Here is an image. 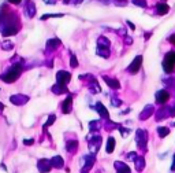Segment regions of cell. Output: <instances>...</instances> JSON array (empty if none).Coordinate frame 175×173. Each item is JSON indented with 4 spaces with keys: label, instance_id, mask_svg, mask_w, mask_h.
Masks as SVG:
<instances>
[{
    "label": "cell",
    "instance_id": "22",
    "mask_svg": "<svg viewBox=\"0 0 175 173\" xmlns=\"http://www.w3.org/2000/svg\"><path fill=\"white\" fill-rule=\"evenodd\" d=\"M110 40L106 39L104 36H101L97 39V47H104V48H110Z\"/></svg>",
    "mask_w": 175,
    "mask_h": 173
},
{
    "label": "cell",
    "instance_id": "3",
    "mask_svg": "<svg viewBox=\"0 0 175 173\" xmlns=\"http://www.w3.org/2000/svg\"><path fill=\"white\" fill-rule=\"evenodd\" d=\"M10 100H11V103L15 106H22V105H26V103L29 102V96L22 95V93H17V95H11V96H10Z\"/></svg>",
    "mask_w": 175,
    "mask_h": 173
},
{
    "label": "cell",
    "instance_id": "10",
    "mask_svg": "<svg viewBox=\"0 0 175 173\" xmlns=\"http://www.w3.org/2000/svg\"><path fill=\"white\" fill-rule=\"evenodd\" d=\"M71 110H73V98L67 96L66 100H63L62 103V111L64 114H69V113H71Z\"/></svg>",
    "mask_w": 175,
    "mask_h": 173
},
{
    "label": "cell",
    "instance_id": "15",
    "mask_svg": "<svg viewBox=\"0 0 175 173\" xmlns=\"http://www.w3.org/2000/svg\"><path fill=\"white\" fill-rule=\"evenodd\" d=\"M103 78H104V81L107 82V85L110 86V88H112V89H118L119 86H120L119 81L115 80V78H111V77H108V76H104Z\"/></svg>",
    "mask_w": 175,
    "mask_h": 173
},
{
    "label": "cell",
    "instance_id": "7",
    "mask_svg": "<svg viewBox=\"0 0 175 173\" xmlns=\"http://www.w3.org/2000/svg\"><path fill=\"white\" fill-rule=\"evenodd\" d=\"M37 168H38V172L40 173H48L52 169V164H51L49 159L43 158V159H40L37 162Z\"/></svg>",
    "mask_w": 175,
    "mask_h": 173
},
{
    "label": "cell",
    "instance_id": "29",
    "mask_svg": "<svg viewBox=\"0 0 175 173\" xmlns=\"http://www.w3.org/2000/svg\"><path fill=\"white\" fill-rule=\"evenodd\" d=\"M89 128H90L92 132H94V130H97L100 128V122H99V121H92V122L89 124Z\"/></svg>",
    "mask_w": 175,
    "mask_h": 173
},
{
    "label": "cell",
    "instance_id": "43",
    "mask_svg": "<svg viewBox=\"0 0 175 173\" xmlns=\"http://www.w3.org/2000/svg\"><path fill=\"white\" fill-rule=\"evenodd\" d=\"M3 109H4V106H3L1 103H0V110H3Z\"/></svg>",
    "mask_w": 175,
    "mask_h": 173
},
{
    "label": "cell",
    "instance_id": "17",
    "mask_svg": "<svg viewBox=\"0 0 175 173\" xmlns=\"http://www.w3.org/2000/svg\"><path fill=\"white\" fill-rule=\"evenodd\" d=\"M77 148H78V142L77 140H69V142L66 143V150L69 153H75Z\"/></svg>",
    "mask_w": 175,
    "mask_h": 173
},
{
    "label": "cell",
    "instance_id": "40",
    "mask_svg": "<svg viewBox=\"0 0 175 173\" xmlns=\"http://www.w3.org/2000/svg\"><path fill=\"white\" fill-rule=\"evenodd\" d=\"M112 105L114 106H119V105H120V102H118V99H114V100H112Z\"/></svg>",
    "mask_w": 175,
    "mask_h": 173
},
{
    "label": "cell",
    "instance_id": "26",
    "mask_svg": "<svg viewBox=\"0 0 175 173\" xmlns=\"http://www.w3.org/2000/svg\"><path fill=\"white\" fill-rule=\"evenodd\" d=\"M1 48L4 49V51H10V49L14 48V43L13 41H8V40H7V41H3V43H1Z\"/></svg>",
    "mask_w": 175,
    "mask_h": 173
},
{
    "label": "cell",
    "instance_id": "11",
    "mask_svg": "<svg viewBox=\"0 0 175 173\" xmlns=\"http://www.w3.org/2000/svg\"><path fill=\"white\" fill-rule=\"evenodd\" d=\"M60 45V40L59 39H51L47 41V48H45V52H51L53 49H56L57 47Z\"/></svg>",
    "mask_w": 175,
    "mask_h": 173
},
{
    "label": "cell",
    "instance_id": "34",
    "mask_svg": "<svg viewBox=\"0 0 175 173\" xmlns=\"http://www.w3.org/2000/svg\"><path fill=\"white\" fill-rule=\"evenodd\" d=\"M157 132H159V135L162 136H166L167 135V132H168V129H167V128H159V129H157Z\"/></svg>",
    "mask_w": 175,
    "mask_h": 173
},
{
    "label": "cell",
    "instance_id": "38",
    "mask_svg": "<svg viewBox=\"0 0 175 173\" xmlns=\"http://www.w3.org/2000/svg\"><path fill=\"white\" fill-rule=\"evenodd\" d=\"M126 24H127V25H129V28H130V29H133V30H134V29H136V26H134V25H133V24H131V22H130V21H127V22H126Z\"/></svg>",
    "mask_w": 175,
    "mask_h": 173
},
{
    "label": "cell",
    "instance_id": "16",
    "mask_svg": "<svg viewBox=\"0 0 175 173\" xmlns=\"http://www.w3.org/2000/svg\"><path fill=\"white\" fill-rule=\"evenodd\" d=\"M115 168H116V172L118 173H130V168L127 166V165H125L123 162L116 161L115 162Z\"/></svg>",
    "mask_w": 175,
    "mask_h": 173
},
{
    "label": "cell",
    "instance_id": "31",
    "mask_svg": "<svg viewBox=\"0 0 175 173\" xmlns=\"http://www.w3.org/2000/svg\"><path fill=\"white\" fill-rule=\"evenodd\" d=\"M70 65H71V68H78V59H77L75 55H71V58H70Z\"/></svg>",
    "mask_w": 175,
    "mask_h": 173
},
{
    "label": "cell",
    "instance_id": "4",
    "mask_svg": "<svg viewBox=\"0 0 175 173\" xmlns=\"http://www.w3.org/2000/svg\"><path fill=\"white\" fill-rule=\"evenodd\" d=\"M71 80V74L66 70H59L56 73V82L59 84H63V85H67Z\"/></svg>",
    "mask_w": 175,
    "mask_h": 173
},
{
    "label": "cell",
    "instance_id": "12",
    "mask_svg": "<svg viewBox=\"0 0 175 173\" xmlns=\"http://www.w3.org/2000/svg\"><path fill=\"white\" fill-rule=\"evenodd\" d=\"M51 164H52V168H56V169H62L64 166V161L60 155H55V157H52V159H51Z\"/></svg>",
    "mask_w": 175,
    "mask_h": 173
},
{
    "label": "cell",
    "instance_id": "36",
    "mask_svg": "<svg viewBox=\"0 0 175 173\" xmlns=\"http://www.w3.org/2000/svg\"><path fill=\"white\" fill-rule=\"evenodd\" d=\"M33 142H34L33 139H25V140H23V143H25L26 146H30V144H33Z\"/></svg>",
    "mask_w": 175,
    "mask_h": 173
},
{
    "label": "cell",
    "instance_id": "42",
    "mask_svg": "<svg viewBox=\"0 0 175 173\" xmlns=\"http://www.w3.org/2000/svg\"><path fill=\"white\" fill-rule=\"evenodd\" d=\"M170 41H172V43H175V36H172V37H170Z\"/></svg>",
    "mask_w": 175,
    "mask_h": 173
},
{
    "label": "cell",
    "instance_id": "32",
    "mask_svg": "<svg viewBox=\"0 0 175 173\" xmlns=\"http://www.w3.org/2000/svg\"><path fill=\"white\" fill-rule=\"evenodd\" d=\"M150 110H152V107H150V106H148V107H146V109L144 110V113H142L140 117H141V118H146L148 116H150V113H152Z\"/></svg>",
    "mask_w": 175,
    "mask_h": 173
},
{
    "label": "cell",
    "instance_id": "6",
    "mask_svg": "<svg viewBox=\"0 0 175 173\" xmlns=\"http://www.w3.org/2000/svg\"><path fill=\"white\" fill-rule=\"evenodd\" d=\"M94 161H96V157H94V154L85 155V157H83V165H82V172H88V170H90V169H92V166H93Z\"/></svg>",
    "mask_w": 175,
    "mask_h": 173
},
{
    "label": "cell",
    "instance_id": "37",
    "mask_svg": "<svg viewBox=\"0 0 175 173\" xmlns=\"http://www.w3.org/2000/svg\"><path fill=\"white\" fill-rule=\"evenodd\" d=\"M120 132H122V135H123V136H127V133H129V129H123V128H120Z\"/></svg>",
    "mask_w": 175,
    "mask_h": 173
},
{
    "label": "cell",
    "instance_id": "30",
    "mask_svg": "<svg viewBox=\"0 0 175 173\" xmlns=\"http://www.w3.org/2000/svg\"><path fill=\"white\" fill-rule=\"evenodd\" d=\"M136 168L138 170H142L144 169V159L142 158H136Z\"/></svg>",
    "mask_w": 175,
    "mask_h": 173
},
{
    "label": "cell",
    "instance_id": "1",
    "mask_svg": "<svg viewBox=\"0 0 175 173\" xmlns=\"http://www.w3.org/2000/svg\"><path fill=\"white\" fill-rule=\"evenodd\" d=\"M22 72V66L21 65H14L13 68L8 69V72L4 74H1L0 76V80L7 82V84H10V82H14V81H17V78L19 77V74Z\"/></svg>",
    "mask_w": 175,
    "mask_h": 173
},
{
    "label": "cell",
    "instance_id": "14",
    "mask_svg": "<svg viewBox=\"0 0 175 173\" xmlns=\"http://www.w3.org/2000/svg\"><path fill=\"white\" fill-rule=\"evenodd\" d=\"M52 92L56 93V95H63V93H67V86L56 82L55 85L52 86Z\"/></svg>",
    "mask_w": 175,
    "mask_h": 173
},
{
    "label": "cell",
    "instance_id": "35",
    "mask_svg": "<svg viewBox=\"0 0 175 173\" xmlns=\"http://www.w3.org/2000/svg\"><path fill=\"white\" fill-rule=\"evenodd\" d=\"M127 159H134L136 161V153H129V154H127Z\"/></svg>",
    "mask_w": 175,
    "mask_h": 173
},
{
    "label": "cell",
    "instance_id": "27",
    "mask_svg": "<svg viewBox=\"0 0 175 173\" xmlns=\"http://www.w3.org/2000/svg\"><path fill=\"white\" fill-rule=\"evenodd\" d=\"M63 14H45V15H43L41 17V21H45V19H49V18H62Z\"/></svg>",
    "mask_w": 175,
    "mask_h": 173
},
{
    "label": "cell",
    "instance_id": "9",
    "mask_svg": "<svg viewBox=\"0 0 175 173\" xmlns=\"http://www.w3.org/2000/svg\"><path fill=\"white\" fill-rule=\"evenodd\" d=\"M141 63H142V56H137V58L130 63L129 72H130V73H137L138 70H140V68H141Z\"/></svg>",
    "mask_w": 175,
    "mask_h": 173
},
{
    "label": "cell",
    "instance_id": "13",
    "mask_svg": "<svg viewBox=\"0 0 175 173\" xmlns=\"http://www.w3.org/2000/svg\"><path fill=\"white\" fill-rule=\"evenodd\" d=\"M136 140H137L138 146L140 147H144L145 143H146V133H145L144 130H137V137H136Z\"/></svg>",
    "mask_w": 175,
    "mask_h": 173
},
{
    "label": "cell",
    "instance_id": "5",
    "mask_svg": "<svg viewBox=\"0 0 175 173\" xmlns=\"http://www.w3.org/2000/svg\"><path fill=\"white\" fill-rule=\"evenodd\" d=\"M100 144H101L100 136L89 137V148H90V153H92V154H96V153L100 150Z\"/></svg>",
    "mask_w": 175,
    "mask_h": 173
},
{
    "label": "cell",
    "instance_id": "19",
    "mask_svg": "<svg viewBox=\"0 0 175 173\" xmlns=\"http://www.w3.org/2000/svg\"><path fill=\"white\" fill-rule=\"evenodd\" d=\"M96 110H97V113H99L103 118H108V111H107V109L104 107L103 103H97V105H96Z\"/></svg>",
    "mask_w": 175,
    "mask_h": 173
},
{
    "label": "cell",
    "instance_id": "39",
    "mask_svg": "<svg viewBox=\"0 0 175 173\" xmlns=\"http://www.w3.org/2000/svg\"><path fill=\"white\" fill-rule=\"evenodd\" d=\"M8 1H10V3H13V4H19L22 0H8Z\"/></svg>",
    "mask_w": 175,
    "mask_h": 173
},
{
    "label": "cell",
    "instance_id": "18",
    "mask_svg": "<svg viewBox=\"0 0 175 173\" xmlns=\"http://www.w3.org/2000/svg\"><path fill=\"white\" fill-rule=\"evenodd\" d=\"M1 33H3V36H6V37L14 36V34H17V33H18V26H10V28H6Z\"/></svg>",
    "mask_w": 175,
    "mask_h": 173
},
{
    "label": "cell",
    "instance_id": "41",
    "mask_svg": "<svg viewBox=\"0 0 175 173\" xmlns=\"http://www.w3.org/2000/svg\"><path fill=\"white\" fill-rule=\"evenodd\" d=\"M126 43H129V44H130V43H133V40H131L130 37H126Z\"/></svg>",
    "mask_w": 175,
    "mask_h": 173
},
{
    "label": "cell",
    "instance_id": "20",
    "mask_svg": "<svg viewBox=\"0 0 175 173\" xmlns=\"http://www.w3.org/2000/svg\"><path fill=\"white\" fill-rule=\"evenodd\" d=\"M89 91H90L92 93H99L101 91L100 85H99V82H97L96 80L90 81V84H89Z\"/></svg>",
    "mask_w": 175,
    "mask_h": 173
},
{
    "label": "cell",
    "instance_id": "24",
    "mask_svg": "<svg viewBox=\"0 0 175 173\" xmlns=\"http://www.w3.org/2000/svg\"><path fill=\"white\" fill-rule=\"evenodd\" d=\"M96 52H97V55H99V56H103V58H108V56H110V48H104V47H97Z\"/></svg>",
    "mask_w": 175,
    "mask_h": 173
},
{
    "label": "cell",
    "instance_id": "33",
    "mask_svg": "<svg viewBox=\"0 0 175 173\" xmlns=\"http://www.w3.org/2000/svg\"><path fill=\"white\" fill-rule=\"evenodd\" d=\"M133 1H134V4H136V6L146 7V3H145V0H133Z\"/></svg>",
    "mask_w": 175,
    "mask_h": 173
},
{
    "label": "cell",
    "instance_id": "28",
    "mask_svg": "<svg viewBox=\"0 0 175 173\" xmlns=\"http://www.w3.org/2000/svg\"><path fill=\"white\" fill-rule=\"evenodd\" d=\"M55 121H56V116H55V114H51L49 117H48V121H47V122H45V125H44V128H48V126H51V125L55 122Z\"/></svg>",
    "mask_w": 175,
    "mask_h": 173
},
{
    "label": "cell",
    "instance_id": "8",
    "mask_svg": "<svg viewBox=\"0 0 175 173\" xmlns=\"http://www.w3.org/2000/svg\"><path fill=\"white\" fill-rule=\"evenodd\" d=\"M25 12L29 18H33L36 15V4L33 0H26L25 1Z\"/></svg>",
    "mask_w": 175,
    "mask_h": 173
},
{
    "label": "cell",
    "instance_id": "21",
    "mask_svg": "<svg viewBox=\"0 0 175 173\" xmlns=\"http://www.w3.org/2000/svg\"><path fill=\"white\" fill-rule=\"evenodd\" d=\"M156 99H157V103H164V102L168 99V92H167V91H160V92H157Z\"/></svg>",
    "mask_w": 175,
    "mask_h": 173
},
{
    "label": "cell",
    "instance_id": "2",
    "mask_svg": "<svg viewBox=\"0 0 175 173\" xmlns=\"http://www.w3.org/2000/svg\"><path fill=\"white\" fill-rule=\"evenodd\" d=\"M174 65H175V54L174 52H168L166 55V59L163 62V66L166 72H172L174 70Z\"/></svg>",
    "mask_w": 175,
    "mask_h": 173
},
{
    "label": "cell",
    "instance_id": "23",
    "mask_svg": "<svg viewBox=\"0 0 175 173\" xmlns=\"http://www.w3.org/2000/svg\"><path fill=\"white\" fill-rule=\"evenodd\" d=\"M114 148H115V139H114L112 136H110V137H108V140H107V153H110V154H111V153H112L114 151Z\"/></svg>",
    "mask_w": 175,
    "mask_h": 173
},
{
    "label": "cell",
    "instance_id": "25",
    "mask_svg": "<svg viewBox=\"0 0 175 173\" xmlns=\"http://www.w3.org/2000/svg\"><path fill=\"white\" fill-rule=\"evenodd\" d=\"M157 12L162 14V15L167 14V12H168V6H167L166 3H159V4H157Z\"/></svg>",
    "mask_w": 175,
    "mask_h": 173
}]
</instances>
